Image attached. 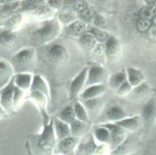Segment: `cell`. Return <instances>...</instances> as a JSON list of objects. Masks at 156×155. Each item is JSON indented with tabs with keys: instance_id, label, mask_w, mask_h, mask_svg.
<instances>
[{
	"instance_id": "obj_1",
	"label": "cell",
	"mask_w": 156,
	"mask_h": 155,
	"mask_svg": "<svg viewBox=\"0 0 156 155\" xmlns=\"http://www.w3.org/2000/svg\"><path fill=\"white\" fill-rule=\"evenodd\" d=\"M56 136L53 120H44L43 131L38 135L31 136L27 143L28 151L31 155H51L56 146Z\"/></svg>"
},
{
	"instance_id": "obj_2",
	"label": "cell",
	"mask_w": 156,
	"mask_h": 155,
	"mask_svg": "<svg viewBox=\"0 0 156 155\" xmlns=\"http://www.w3.org/2000/svg\"><path fill=\"white\" fill-rule=\"evenodd\" d=\"M79 140V137L73 136H69L59 140L54 153L61 155H75Z\"/></svg>"
},
{
	"instance_id": "obj_3",
	"label": "cell",
	"mask_w": 156,
	"mask_h": 155,
	"mask_svg": "<svg viewBox=\"0 0 156 155\" xmlns=\"http://www.w3.org/2000/svg\"><path fill=\"white\" fill-rule=\"evenodd\" d=\"M14 88V78H13L0 92L1 105L6 112H11L12 110Z\"/></svg>"
},
{
	"instance_id": "obj_4",
	"label": "cell",
	"mask_w": 156,
	"mask_h": 155,
	"mask_svg": "<svg viewBox=\"0 0 156 155\" xmlns=\"http://www.w3.org/2000/svg\"><path fill=\"white\" fill-rule=\"evenodd\" d=\"M87 68L83 69L72 81L69 89L70 99L73 100L78 95L80 90L81 89L85 82L86 75L87 74Z\"/></svg>"
},
{
	"instance_id": "obj_5",
	"label": "cell",
	"mask_w": 156,
	"mask_h": 155,
	"mask_svg": "<svg viewBox=\"0 0 156 155\" xmlns=\"http://www.w3.org/2000/svg\"><path fill=\"white\" fill-rule=\"evenodd\" d=\"M113 123L121 127L125 131H135L139 127L140 125V118L137 115L128 117Z\"/></svg>"
},
{
	"instance_id": "obj_6",
	"label": "cell",
	"mask_w": 156,
	"mask_h": 155,
	"mask_svg": "<svg viewBox=\"0 0 156 155\" xmlns=\"http://www.w3.org/2000/svg\"><path fill=\"white\" fill-rule=\"evenodd\" d=\"M53 121L54 132L57 140H60L69 136L71 129L66 123L62 121L58 118H55Z\"/></svg>"
},
{
	"instance_id": "obj_7",
	"label": "cell",
	"mask_w": 156,
	"mask_h": 155,
	"mask_svg": "<svg viewBox=\"0 0 156 155\" xmlns=\"http://www.w3.org/2000/svg\"><path fill=\"white\" fill-rule=\"evenodd\" d=\"M156 117V102L154 98H151L145 105L143 110V117L147 123L152 122Z\"/></svg>"
},
{
	"instance_id": "obj_8",
	"label": "cell",
	"mask_w": 156,
	"mask_h": 155,
	"mask_svg": "<svg viewBox=\"0 0 156 155\" xmlns=\"http://www.w3.org/2000/svg\"><path fill=\"white\" fill-rule=\"evenodd\" d=\"M58 31V26L57 23L54 22H49L46 24L39 31V33L41 38L45 41L52 39Z\"/></svg>"
},
{
	"instance_id": "obj_9",
	"label": "cell",
	"mask_w": 156,
	"mask_h": 155,
	"mask_svg": "<svg viewBox=\"0 0 156 155\" xmlns=\"http://www.w3.org/2000/svg\"><path fill=\"white\" fill-rule=\"evenodd\" d=\"M104 75V71L102 67L98 66L91 67L88 74L87 84L94 85L102 80Z\"/></svg>"
},
{
	"instance_id": "obj_10",
	"label": "cell",
	"mask_w": 156,
	"mask_h": 155,
	"mask_svg": "<svg viewBox=\"0 0 156 155\" xmlns=\"http://www.w3.org/2000/svg\"><path fill=\"white\" fill-rule=\"evenodd\" d=\"M105 89V86L103 84H94L88 88L81 94V97L83 99H92L102 93Z\"/></svg>"
},
{
	"instance_id": "obj_11",
	"label": "cell",
	"mask_w": 156,
	"mask_h": 155,
	"mask_svg": "<svg viewBox=\"0 0 156 155\" xmlns=\"http://www.w3.org/2000/svg\"><path fill=\"white\" fill-rule=\"evenodd\" d=\"M106 115L109 120L115 122L125 118L126 112L119 106H113L108 108Z\"/></svg>"
},
{
	"instance_id": "obj_12",
	"label": "cell",
	"mask_w": 156,
	"mask_h": 155,
	"mask_svg": "<svg viewBox=\"0 0 156 155\" xmlns=\"http://www.w3.org/2000/svg\"><path fill=\"white\" fill-rule=\"evenodd\" d=\"M127 78L128 79V82L130 83L131 86H137L140 85L143 77L142 73L140 71L130 67L127 69Z\"/></svg>"
},
{
	"instance_id": "obj_13",
	"label": "cell",
	"mask_w": 156,
	"mask_h": 155,
	"mask_svg": "<svg viewBox=\"0 0 156 155\" xmlns=\"http://www.w3.org/2000/svg\"><path fill=\"white\" fill-rule=\"evenodd\" d=\"M94 136L95 139L102 143L108 144L110 134L108 129L102 125H100L94 130Z\"/></svg>"
},
{
	"instance_id": "obj_14",
	"label": "cell",
	"mask_w": 156,
	"mask_h": 155,
	"mask_svg": "<svg viewBox=\"0 0 156 155\" xmlns=\"http://www.w3.org/2000/svg\"><path fill=\"white\" fill-rule=\"evenodd\" d=\"M107 54L110 57H114L119 52V45L117 40L113 36L108 38L105 44Z\"/></svg>"
},
{
	"instance_id": "obj_15",
	"label": "cell",
	"mask_w": 156,
	"mask_h": 155,
	"mask_svg": "<svg viewBox=\"0 0 156 155\" xmlns=\"http://www.w3.org/2000/svg\"><path fill=\"white\" fill-rule=\"evenodd\" d=\"M62 121L66 123H71L76 118L74 109L70 106L65 108L58 115V117Z\"/></svg>"
},
{
	"instance_id": "obj_16",
	"label": "cell",
	"mask_w": 156,
	"mask_h": 155,
	"mask_svg": "<svg viewBox=\"0 0 156 155\" xmlns=\"http://www.w3.org/2000/svg\"><path fill=\"white\" fill-rule=\"evenodd\" d=\"M14 81L19 88L27 89L30 84L31 77L29 74H18L14 78Z\"/></svg>"
},
{
	"instance_id": "obj_17",
	"label": "cell",
	"mask_w": 156,
	"mask_h": 155,
	"mask_svg": "<svg viewBox=\"0 0 156 155\" xmlns=\"http://www.w3.org/2000/svg\"><path fill=\"white\" fill-rule=\"evenodd\" d=\"M70 129L72 136L79 137L83 133L85 129V124L82 121L75 119L71 123Z\"/></svg>"
},
{
	"instance_id": "obj_18",
	"label": "cell",
	"mask_w": 156,
	"mask_h": 155,
	"mask_svg": "<svg viewBox=\"0 0 156 155\" xmlns=\"http://www.w3.org/2000/svg\"><path fill=\"white\" fill-rule=\"evenodd\" d=\"M84 24L81 21H75L71 23L66 28V32L73 35H80L85 30Z\"/></svg>"
},
{
	"instance_id": "obj_19",
	"label": "cell",
	"mask_w": 156,
	"mask_h": 155,
	"mask_svg": "<svg viewBox=\"0 0 156 155\" xmlns=\"http://www.w3.org/2000/svg\"><path fill=\"white\" fill-rule=\"evenodd\" d=\"M127 81V74L124 72H117L112 76L110 84L112 87L118 88Z\"/></svg>"
},
{
	"instance_id": "obj_20",
	"label": "cell",
	"mask_w": 156,
	"mask_h": 155,
	"mask_svg": "<svg viewBox=\"0 0 156 155\" xmlns=\"http://www.w3.org/2000/svg\"><path fill=\"white\" fill-rule=\"evenodd\" d=\"M74 111L75 112L76 117L79 120L82 121L84 123L88 121V117L87 113L83 107V106L78 102H76L74 105Z\"/></svg>"
},
{
	"instance_id": "obj_21",
	"label": "cell",
	"mask_w": 156,
	"mask_h": 155,
	"mask_svg": "<svg viewBox=\"0 0 156 155\" xmlns=\"http://www.w3.org/2000/svg\"><path fill=\"white\" fill-rule=\"evenodd\" d=\"M65 53L64 49L59 45L54 46L49 51L50 57L55 61H61L64 58Z\"/></svg>"
},
{
	"instance_id": "obj_22",
	"label": "cell",
	"mask_w": 156,
	"mask_h": 155,
	"mask_svg": "<svg viewBox=\"0 0 156 155\" xmlns=\"http://www.w3.org/2000/svg\"><path fill=\"white\" fill-rule=\"evenodd\" d=\"M10 75V69L4 62H0V88L8 81Z\"/></svg>"
},
{
	"instance_id": "obj_23",
	"label": "cell",
	"mask_w": 156,
	"mask_h": 155,
	"mask_svg": "<svg viewBox=\"0 0 156 155\" xmlns=\"http://www.w3.org/2000/svg\"><path fill=\"white\" fill-rule=\"evenodd\" d=\"M31 90H32L33 91H40L44 92L45 94H48L46 86L39 76H35L34 77V80L31 87Z\"/></svg>"
},
{
	"instance_id": "obj_24",
	"label": "cell",
	"mask_w": 156,
	"mask_h": 155,
	"mask_svg": "<svg viewBox=\"0 0 156 155\" xmlns=\"http://www.w3.org/2000/svg\"><path fill=\"white\" fill-rule=\"evenodd\" d=\"M90 32L94 37L100 41H104L107 40L108 38L107 32L98 27H91L90 29Z\"/></svg>"
},
{
	"instance_id": "obj_25",
	"label": "cell",
	"mask_w": 156,
	"mask_h": 155,
	"mask_svg": "<svg viewBox=\"0 0 156 155\" xmlns=\"http://www.w3.org/2000/svg\"><path fill=\"white\" fill-rule=\"evenodd\" d=\"M80 42L81 44L87 49L93 48L96 43L94 36L90 34H86L83 35L80 39Z\"/></svg>"
},
{
	"instance_id": "obj_26",
	"label": "cell",
	"mask_w": 156,
	"mask_h": 155,
	"mask_svg": "<svg viewBox=\"0 0 156 155\" xmlns=\"http://www.w3.org/2000/svg\"><path fill=\"white\" fill-rule=\"evenodd\" d=\"M15 40V36L14 34L10 32H4L1 35L0 41L1 42L6 46L12 44Z\"/></svg>"
},
{
	"instance_id": "obj_27",
	"label": "cell",
	"mask_w": 156,
	"mask_h": 155,
	"mask_svg": "<svg viewBox=\"0 0 156 155\" xmlns=\"http://www.w3.org/2000/svg\"><path fill=\"white\" fill-rule=\"evenodd\" d=\"M18 6V3H12L9 4L4 5L1 10H0V16L2 18H5L9 16Z\"/></svg>"
},
{
	"instance_id": "obj_28",
	"label": "cell",
	"mask_w": 156,
	"mask_h": 155,
	"mask_svg": "<svg viewBox=\"0 0 156 155\" xmlns=\"http://www.w3.org/2000/svg\"><path fill=\"white\" fill-rule=\"evenodd\" d=\"M154 11L150 7H145L141 9L140 12V16L141 19L150 20L154 18Z\"/></svg>"
},
{
	"instance_id": "obj_29",
	"label": "cell",
	"mask_w": 156,
	"mask_h": 155,
	"mask_svg": "<svg viewBox=\"0 0 156 155\" xmlns=\"http://www.w3.org/2000/svg\"><path fill=\"white\" fill-rule=\"evenodd\" d=\"M136 27L138 30L140 32H143V33L146 32L148 31V30L151 27V21L150 20L141 18L137 22Z\"/></svg>"
},
{
	"instance_id": "obj_30",
	"label": "cell",
	"mask_w": 156,
	"mask_h": 155,
	"mask_svg": "<svg viewBox=\"0 0 156 155\" xmlns=\"http://www.w3.org/2000/svg\"><path fill=\"white\" fill-rule=\"evenodd\" d=\"M31 58V53L27 50H23L16 55V59L20 63L28 61Z\"/></svg>"
},
{
	"instance_id": "obj_31",
	"label": "cell",
	"mask_w": 156,
	"mask_h": 155,
	"mask_svg": "<svg viewBox=\"0 0 156 155\" xmlns=\"http://www.w3.org/2000/svg\"><path fill=\"white\" fill-rule=\"evenodd\" d=\"M94 12L90 9H85L80 12V17L86 21H89L94 17Z\"/></svg>"
},
{
	"instance_id": "obj_32",
	"label": "cell",
	"mask_w": 156,
	"mask_h": 155,
	"mask_svg": "<svg viewBox=\"0 0 156 155\" xmlns=\"http://www.w3.org/2000/svg\"><path fill=\"white\" fill-rule=\"evenodd\" d=\"M60 18L63 22L67 23L73 21L75 18V15L74 13L71 12H67L60 14Z\"/></svg>"
},
{
	"instance_id": "obj_33",
	"label": "cell",
	"mask_w": 156,
	"mask_h": 155,
	"mask_svg": "<svg viewBox=\"0 0 156 155\" xmlns=\"http://www.w3.org/2000/svg\"><path fill=\"white\" fill-rule=\"evenodd\" d=\"M147 91V86L144 84H140L135 87L133 89V93L135 95H140L142 96Z\"/></svg>"
},
{
	"instance_id": "obj_34",
	"label": "cell",
	"mask_w": 156,
	"mask_h": 155,
	"mask_svg": "<svg viewBox=\"0 0 156 155\" xmlns=\"http://www.w3.org/2000/svg\"><path fill=\"white\" fill-rule=\"evenodd\" d=\"M130 87L131 85L130 84V83L128 82V81H126L118 88V92L119 94H125L127 92H129Z\"/></svg>"
},
{
	"instance_id": "obj_35",
	"label": "cell",
	"mask_w": 156,
	"mask_h": 155,
	"mask_svg": "<svg viewBox=\"0 0 156 155\" xmlns=\"http://www.w3.org/2000/svg\"><path fill=\"white\" fill-rule=\"evenodd\" d=\"M94 23L99 27H104L106 26L105 20L101 16H96L94 19Z\"/></svg>"
},
{
	"instance_id": "obj_36",
	"label": "cell",
	"mask_w": 156,
	"mask_h": 155,
	"mask_svg": "<svg viewBox=\"0 0 156 155\" xmlns=\"http://www.w3.org/2000/svg\"><path fill=\"white\" fill-rule=\"evenodd\" d=\"M74 10L78 12H82L85 9H87L86 2L84 1H79L74 5Z\"/></svg>"
},
{
	"instance_id": "obj_37",
	"label": "cell",
	"mask_w": 156,
	"mask_h": 155,
	"mask_svg": "<svg viewBox=\"0 0 156 155\" xmlns=\"http://www.w3.org/2000/svg\"><path fill=\"white\" fill-rule=\"evenodd\" d=\"M98 102L97 99L92 98V99L88 100L85 102V105L89 109H93L98 105Z\"/></svg>"
},
{
	"instance_id": "obj_38",
	"label": "cell",
	"mask_w": 156,
	"mask_h": 155,
	"mask_svg": "<svg viewBox=\"0 0 156 155\" xmlns=\"http://www.w3.org/2000/svg\"><path fill=\"white\" fill-rule=\"evenodd\" d=\"M9 22L12 24H18L21 20V16L18 13H15L12 15L9 18Z\"/></svg>"
},
{
	"instance_id": "obj_39",
	"label": "cell",
	"mask_w": 156,
	"mask_h": 155,
	"mask_svg": "<svg viewBox=\"0 0 156 155\" xmlns=\"http://www.w3.org/2000/svg\"><path fill=\"white\" fill-rule=\"evenodd\" d=\"M148 35L151 39L153 40H156V26H151L149 29L148 30Z\"/></svg>"
},
{
	"instance_id": "obj_40",
	"label": "cell",
	"mask_w": 156,
	"mask_h": 155,
	"mask_svg": "<svg viewBox=\"0 0 156 155\" xmlns=\"http://www.w3.org/2000/svg\"><path fill=\"white\" fill-rule=\"evenodd\" d=\"M48 2L51 7L56 9L59 8L62 4L61 1H49Z\"/></svg>"
},
{
	"instance_id": "obj_41",
	"label": "cell",
	"mask_w": 156,
	"mask_h": 155,
	"mask_svg": "<svg viewBox=\"0 0 156 155\" xmlns=\"http://www.w3.org/2000/svg\"><path fill=\"white\" fill-rule=\"evenodd\" d=\"M5 115V112L4 110V109L2 108V106H0V119L4 117Z\"/></svg>"
},
{
	"instance_id": "obj_42",
	"label": "cell",
	"mask_w": 156,
	"mask_h": 155,
	"mask_svg": "<svg viewBox=\"0 0 156 155\" xmlns=\"http://www.w3.org/2000/svg\"><path fill=\"white\" fill-rule=\"evenodd\" d=\"M153 21H154V23L155 24V26H156V16H155L154 18H153Z\"/></svg>"
},
{
	"instance_id": "obj_43",
	"label": "cell",
	"mask_w": 156,
	"mask_h": 155,
	"mask_svg": "<svg viewBox=\"0 0 156 155\" xmlns=\"http://www.w3.org/2000/svg\"><path fill=\"white\" fill-rule=\"evenodd\" d=\"M51 155H61V154H55V153H54V154H51Z\"/></svg>"
},
{
	"instance_id": "obj_44",
	"label": "cell",
	"mask_w": 156,
	"mask_h": 155,
	"mask_svg": "<svg viewBox=\"0 0 156 155\" xmlns=\"http://www.w3.org/2000/svg\"><path fill=\"white\" fill-rule=\"evenodd\" d=\"M154 4H155V5H156V1H154Z\"/></svg>"
},
{
	"instance_id": "obj_45",
	"label": "cell",
	"mask_w": 156,
	"mask_h": 155,
	"mask_svg": "<svg viewBox=\"0 0 156 155\" xmlns=\"http://www.w3.org/2000/svg\"><path fill=\"white\" fill-rule=\"evenodd\" d=\"M129 155H133V154H129Z\"/></svg>"
}]
</instances>
